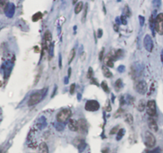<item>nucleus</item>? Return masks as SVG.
<instances>
[{
	"label": "nucleus",
	"mask_w": 163,
	"mask_h": 153,
	"mask_svg": "<svg viewBox=\"0 0 163 153\" xmlns=\"http://www.w3.org/2000/svg\"><path fill=\"white\" fill-rule=\"evenodd\" d=\"M144 142L147 147H154L156 144V138L153 133L147 131L145 132V135H144Z\"/></svg>",
	"instance_id": "1"
},
{
	"label": "nucleus",
	"mask_w": 163,
	"mask_h": 153,
	"mask_svg": "<svg viewBox=\"0 0 163 153\" xmlns=\"http://www.w3.org/2000/svg\"><path fill=\"white\" fill-rule=\"evenodd\" d=\"M70 116H71V111L70 109H62L57 115V120L59 123H64L68 119H70Z\"/></svg>",
	"instance_id": "2"
},
{
	"label": "nucleus",
	"mask_w": 163,
	"mask_h": 153,
	"mask_svg": "<svg viewBox=\"0 0 163 153\" xmlns=\"http://www.w3.org/2000/svg\"><path fill=\"white\" fill-rule=\"evenodd\" d=\"M43 97V95L40 91L32 94L30 96L29 100H28V103H27L28 106H34L35 104L38 103L42 100Z\"/></svg>",
	"instance_id": "3"
},
{
	"label": "nucleus",
	"mask_w": 163,
	"mask_h": 153,
	"mask_svg": "<svg viewBox=\"0 0 163 153\" xmlns=\"http://www.w3.org/2000/svg\"><path fill=\"white\" fill-rule=\"evenodd\" d=\"M146 112L150 117H153L156 115L157 113V106H156V102L154 100H149L146 103Z\"/></svg>",
	"instance_id": "4"
},
{
	"label": "nucleus",
	"mask_w": 163,
	"mask_h": 153,
	"mask_svg": "<svg viewBox=\"0 0 163 153\" xmlns=\"http://www.w3.org/2000/svg\"><path fill=\"white\" fill-rule=\"evenodd\" d=\"M155 30L159 35H163V13L157 15L154 23Z\"/></svg>",
	"instance_id": "5"
},
{
	"label": "nucleus",
	"mask_w": 163,
	"mask_h": 153,
	"mask_svg": "<svg viewBox=\"0 0 163 153\" xmlns=\"http://www.w3.org/2000/svg\"><path fill=\"white\" fill-rule=\"evenodd\" d=\"M134 90L137 91V93L144 95L147 90V84L145 81H137V82L134 83Z\"/></svg>",
	"instance_id": "6"
},
{
	"label": "nucleus",
	"mask_w": 163,
	"mask_h": 153,
	"mask_svg": "<svg viewBox=\"0 0 163 153\" xmlns=\"http://www.w3.org/2000/svg\"><path fill=\"white\" fill-rule=\"evenodd\" d=\"M100 107V105L96 100H88L85 105V109L88 112H96Z\"/></svg>",
	"instance_id": "7"
},
{
	"label": "nucleus",
	"mask_w": 163,
	"mask_h": 153,
	"mask_svg": "<svg viewBox=\"0 0 163 153\" xmlns=\"http://www.w3.org/2000/svg\"><path fill=\"white\" fill-rule=\"evenodd\" d=\"M79 130L78 132L82 135H86L88 132V123L85 119H79L78 120Z\"/></svg>",
	"instance_id": "8"
},
{
	"label": "nucleus",
	"mask_w": 163,
	"mask_h": 153,
	"mask_svg": "<svg viewBox=\"0 0 163 153\" xmlns=\"http://www.w3.org/2000/svg\"><path fill=\"white\" fill-rule=\"evenodd\" d=\"M148 126L149 128L151 130L152 132H157L158 130V127H157L156 121L152 117H150L148 119Z\"/></svg>",
	"instance_id": "9"
},
{
	"label": "nucleus",
	"mask_w": 163,
	"mask_h": 153,
	"mask_svg": "<svg viewBox=\"0 0 163 153\" xmlns=\"http://www.w3.org/2000/svg\"><path fill=\"white\" fill-rule=\"evenodd\" d=\"M104 63H105V66L106 67H110V68H113L114 67V56H111V54H109L108 56L105 57L104 59Z\"/></svg>",
	"instance_id": "10"
},
{
	"label": "nucleus",
	"mask_w": 163,
	"mask_h": 153,
	"mask_svg": "<svg viewBox=\"0 0 163 153\" xmlns=\"http://www.w3.org/2000/svg\"><path fill=\"white\" fill-rule=\"evenodd\" d=\"M68 127L72 132H78L79 130V125H78V120H70L68 123Z\"/></svg>",
	"instance_id": "11"
},
{
	"label": "nucleus",
	"mask_w": 163,
	"mask_h": 153,
	"mask_svg": "<svg viewBox=\"0 0 163 153\" xmlns=\"http://www.w3.org/2000/svg\"><path fill=\"white\" fill-rule=\"evenodd\" d=\"M38 153H49V149L46 143H41L38 147Z\"/></svg>",
	"instance_id": "12"
},
{
	"label": "nucleus",
	"mask_w": 163,
	"mask_h": 153,
	"mask_svg": "<svg viewBox=\"0 0 163 153\" xmlns=\"http://www.w3.org/2000/svg\"><path fill=\"white\" fill-rule=\"evenodd\" d=\"M102 73H103V75L106 78H111L112 77V73H111V71H110V69L106 67V66H102Z\"/></svg>",
	"instance_id": "13"
},
{
	"label": "nucleus",
	"mask_w": 163,
	"mask_h": 153,
	"mask_svg": "<svg viewBox=\"0 0 163 153\" xmlns=\"http://www.w3.org/2000/svg\"><path fill=\"white\" fill-rule=\"evenodd\" d=\"M8 7V3L6 1H0V13L3 14L6 11Z\"/></svg>",
	"instance_id": "14"
},
{
	"label": "nucleus",
	"mask_w": 163,
	"mask_h": 153,
	"mask_svg": "<svg viewBox=\"0 0 163 153\" xmlns=\"http://www.w3.org/2000/svg\"><path fill=\"white\" fill-rule=\"evenodd\" d=\"M82 8H83V3L82 2H79L76 4L75 8H74V13L75 14H79L82 11Z\"/></svg>",
	"instance_id": "15"
},
{
	"label": "nucleus",
	"mask_w": 163,
	"mask_h": 153,
	"mask_svg": "<svg viewBox=\"0 0 163 153\" xmlns=\"http://www.w3.org/2000/svg\"><path fill=\"white\" fill-rule=\"evenodd\" d=\"M75 54H76L75 49L73 48L72 50L70 51V54H69V56H68V63H69V64L73 61L74 58V56H75Z\"/></svg>",
	"instance_id": "16"
},
{
	"label": "nucleus",
	"mask_w": 163,
	"mask_h": 153,
	"mask_svg": "<svg viewBox=\"0 0 163 153\" xmlns=\"http://www.w3.org/2000/svg\"><path fill=\"white\" fill-rule=\"evenodd\" d=\"M125 122H127L129 124H133V122H134V118H133V116H132L131 114L128 113V114L125 115Z\"/></svg>",
	"instance_id": "17"
},
{
	"label": "nucleus",
	"mask_w": 163,
	"mask_h": 153,
	"mask_svg": "<svg viewBox=\"0 0 163 153\" xmlns=\"http://www.w3.org/2000/svg\"><path fill=\"white\" fill-rule=\"evenodd\" d=\"M146 103H145V100H140L139 103H138V110L140 112H142L144 111V109L146 108Z\"/></svg>",
	"instance_id": "18"
},
{
	"label": "nucleus",
	"mask_w": 163,
	"mask_h": 153,
	"mask_svg": "<svg viewBox=\"0 0 163 153\" xmlns=\"http://www.w3.org/2000/svg\"><path fill=\"white\" fill-rule=\"evenodd\" d=\"M42 17H43V14H42L41 12H38V13H36V14H35V15H33L32 20L34 21V22H37V21L39 20Z\"/></svg>",
	"instance_id": "19"
},
{
	"label": "nucleus",
	"mask_w": 163,
	"mask_h": 153,
	"mask_svg": "<svg viewBox=\"0 0 163 153\" xmlns=\"http://www.w3.org/2000/svg\"><path fill=\"white\" fill-rule=\"evenodd\" d=\"M86 14H87V5H86V6H85L83 15H82V17L81 21L82 23H84L85 22H86Z\"/></svg>",
	"instance_id": "20"
},
{
	"label": "nucleus",
	"mask_w": 163,
	"mask_h": 153,
	"mask_svg": "<svg viewBox=\"0 0 163 153\" xmlns=\"http://www.w3.org/2000/svg\"><path fill=\"white\" fill-rule=\"evenodd\" d=\"M44 37H45V40H46V41L50 42V40H51V34L50 33V31H47V32L45 33Z\"/></svg>",
	"instance_id": "21"
},
{
	"label": "nucleus",
	"mask_w": 163,
	"mask_h": 153,
	"mask_svg": "<svg viewBox=\"0 0 163 153\" xmlns=\"http://www.w3.org/2000/svg\"><path fill=\"white\" fill-rule=\"evenodd\" d=\"M101 86H102V88L106 92H108V91H109V88H108L107 83H106V81H103V82L101 83Z\"/></svg>",
	"instance_id": "22"
},
{
	"label": "nucleus",
	"mask_w": 163,
	"mask_h": 153,
	"mask_svg": "<svg viewBox=\"0 0 163 153\" xmlns=\"http://www.w3.org/2000/svg\"><path fill=\"white\" fill-rule=\"evenodd\" d=\"M115 88H116L117 91H118L119 89H121V88H122V80H117L116 83H115Z\"/></svg>",
	"instance_id": "23"
},
{
	"label": "nucleus",
	"mask_w": 163,
	"mask_h": 153,
	"mask_svg": "<svg viewBox=\"0 0 163 153\" xmlns=\"http://www.w3.org/2000/svg\"><path fill=\"white\" fill-rule=\"evenodd\" d=\"M75 84L74 83H72L70 87V93L71 95H73L74 93V91H75Z\"/></svg>",
	"instance_id": "24"
},
{
	"label": "nucleus",
	"mask_w": 163,
	"mask_h": 153,
	"mask_svg": "<svg viewBox=\"0 0 163 153\" xmlns=\"http://www.w3.org/2000/svg\"><path fill=\"white\" fill-rule=\"evenodd\" d=\"M118 127L119 126H116V127H114V128H112L111 131V132H110V134H111V135H113V134H115V133H117V132L118 131Z\"/></svg>",
	"instance_id": "25"
},
{
	"label": "nucleus",
	"mask_w": 163,
	"mask_h": 153,
	"mask_svg": "<svg viewBox=\"0 0 163 153\" xmlns=\"http://www.w3.org/2000/svg\"><path fill=\"white\" fill-rule=\"evenodd\" d=\"M103 53H104V49H102V52H100V54H99V59H100V60H102V57H103Z\"/></svg>",
	"instance_id": "26"
},
{
	"label": "nucleus",
	"mask_w": 163,
	"mask_h": 153,
	"mask_svg": "<svg viewBox=\"0 0 163 153\" xmlns=\"http://www.w3.org/2000/svg\"><path fill=\"white\" fill-rule=\"evenodd\" d=\"M91 76H92V68H90V71L87 74V77L88 78H90Z\"/></svg>",
	"instance_id": "27"
},
{
	"label": "nucleus",
	"mask_w": 163,
	"mask_h": 153,
	"mask_svg": "<svg viewBox=\"0 0 163 153\" xmlns=\"http://www.w3.org/2000/svg\"><path fill=\"white\" fill-rule=\"evenodd\" d=\"M70 73H71V68H69V71H68V75H69V77L70 76Z\"/></svg>",
	"instance_id": "28"
}]
</instances>
